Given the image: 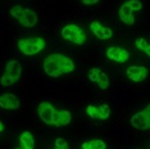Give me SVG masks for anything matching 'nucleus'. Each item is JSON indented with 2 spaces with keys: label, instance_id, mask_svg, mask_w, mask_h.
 <instances>
[{
  "label": "nucleus",
  "instance_id": "2",
  "mask_svg": "<svg viewBox=\"0 0 150 149\" xmlns=\"http://www.w3.org/2000/svg\"><path fill=\"white\" fill-rule=\"evenodd\" d=\"M9 14L11 17L16 19L21 26L26 27V28H32L37 25L39 18H37V13L31 8H26L23 5H13L9 9Z\"/></svg>",
  "mask_w": 150,
  "mask_h": 149
},
{
  "label": "nucleus",
  "instance_id": "12",
  "mask_svg": "<svg viewBox=\"0 0 150 149\" xmlns=\"http://www.w3.org/2000/svg\"><path fill=\"white\" fill-rule=\"evenodd\" d=\"M90 31L94 33L95 37H98L99 40H109L113 37V31L110 27L103 26L100 22L94 21L90 23Z\"/></svg>",
  "mask_w": 150,
  "mask_h": 149
},
{
  "label": "nucleus",
  "instance_id": "8",
  "mask_svg": "<svg viewBox=\"0 0 150 149\" xmlns=\"http://www.w3.org/2000/svg\"><path fill=\"white\" fill-rule=\"evenodd\" d=\"M88 80L94 84H98L99 89L101 90H108L109 86H110L109 76L101 68H98V67L90 68V71H88Z\"/></svg>",
  "mask_w": 150,
  "mask_h": 149
},
{
  "label": "nucleus",
  "instance_id": "5",
  "mask_svg": "<svg viewBox=\"0 0 150 149\" xmlns=\"http://www.w3.org/2000/svg\"><path fill=\"white\" fill-rule=\"evenodd\" d=\"M142 9L141 0H127L119 6L118 17L121 22L126 26L135 25V12H140Z\"/></svg>",
  "mask_w": 150,
  "mask_h": 149
},
{
  "label": "nucleus",
  "instance_id": "10",
  "mask_svg": "<svg viewBox=\"0 0 150 149\" xmlns=\"http://www.w3.org/2000/svg\"><path fill=\"white\" fill-rule=\"evenodd\" d=\"M110 107L108 104H100L96 106H87L86 107V114L91 120H108L110 117Z\"/></svg>",
  "mask_w": 150,
  "mask_h": 149
},
{
  "label": "nucleus",
  "instance_id": "17",
  "mask_svg": "<svg viewBox=\"0 0 150 149\" xmlns=\"http://www.w3.org/2000/svg\"><path fill=\"white\" fill-rule=\"evenodd\" d=\"M81 149H107V143L101 139H88L81 144Z\"/></svg>",
  "mask_w": 150,
  "mask_h": 149
},
{
  "label": "nucleus",
  "instance_id": "6",
  "mask_svg": "<svg viewBox=\"0 0 150 149\" xmlns=\"http://www.w3.org/2000/svg\"><path fill=\"white\" fill-rule=\"evenodd\" d=\"M60 36L63 37L66 41H69L74 45H83L87 40V36L85 33L83 28L74 23H68L62 28Z\"/></svg>",
  "mask_w": 150,
  "mask_h": 149
},
{
  "label": "nucleus",
  "instance_id": "21",
  "mask_svg": "<svg viewBox=\"0 0 150 149\" xmlns=\"http://www.w3.org/2000/svg\"><path fill=\"white\" fill-rule=\"evenodd\" d=\"M142 111H144V113L146 114V117H148V120H149V122H150V103H149L148 106H146Z\"/></svg>",
  "mask_w": 150,
  "mask_h": 149
},
{
  "label": "nucleus",
  "instance_id": "20",
  "mask_svg": "<svg viewBox=\"0 0 150 149\" xmlns=\"http://www.w3.org/2000/svg\"><path fill=\"white\" fill-rule=\"evenodd\" d=\"M99 1H100V0H81V3H82L83 5H93V4H96Z\"/></svg>",
  "mask_w": 150,
  "mask_h": 149
},
{
  "label": "nucleus",
  "instance_id": "11",
  "mask_svg": "<svg viewBox=\"0 0 150 149\" xmlns=\"http://www.w3.org/2000/svg\"><path fill=\"white\" fill-rule=\"evenodd\" d=\"M149 71L145 66H129L126 70V76L132 82H142L144 80H146Z\"/></svg>",
  "mask_w": 150,
  "mask_h": 149
},
{
  "label": "nucleus",
  "instance_id": "14",
  "mask_svg": "<svg viewBox=\"0 0 150 149\" xmlns=\"http://www.w3.org/2000/svg\"><path fill=\"white\" fill-rule=\"evenodd\" d=\"M129 122H131V126L135 130H139V131L150 130V122H149L148 117H146V114L144 113V111H140L137 113H135L131 117Z\"/></svg>",
  "mask_w": 150,
  "mask_h": 149
},
{
  "label": "nucleus",
  "instance_id": "3",
  "mask_svg": "<svg viewBox=\"0 0 150 149\" xmlns=\"http://www.w3.org/2000/svg\"><path fill=\"white\" fill-rule=\"evenodd\" d=\"M19 52L26 57H33L41 53L46 46V40L41 36H27L17 41Z\"/></svg>",
  "mask_w": 150,
  "mask_h": 149
},
{
  "label": "nucleus",
  "instance_id": "7",
  "mask_svg": "<svg viewBox=\"0 0 150 149\" xmlns=\"http://www.w3.org/2000/svg\"><path fill=\"white\" fill-rule=\"evenodd\" d=\"M57 111L49 101H41L37 104V114L40 116L41 121L46 125H54V120L57 116Z\"/></svg>",
  "mask_w": 150,
  "mask_h": 149
},
{
  "label": "nucleus",
  "instance_id": "22",
  "mask_svg": "<svg viewBox=\"0 0 150 149\" xmlns=\"http://www.w3.org/2000/svg\"><path fill=\"white\" fill-rule=\"evenodd\" d=\"M3 131H4V123H3L1 121H0V134H1Z\"/></svg>",
  "mask_w": 150,
  "mask_h": 149
},
{
  "label": "nucleus",
  "instance_id": "19",
  "mask_svg": "<svg viewBox=\"0 0 150 149\" xmlns=\"http://www.w3.org/2000/svg\"><path fill=\"white\" fill-rule=\"evenodd\" d=\"M53 149H69V145H68V141L64 138H58L54 140Z\"/></svg>",
  "mask_w": 150,
  "mask_h": 149
},
{
  "label": "nucleus",
  "instance_id": "16",
  "mask_svg": "<svg viewBox=\"0 0 150 149\" xmlns=\"http://www.w3.org/2000/svg\"><path fill=\"white\" fill-rule=\"evenodd\" d=\"M19 147L22 149H35V138L30 131H23L19 135Z\"/></svg>",
  "mask_w": 150,
  "mask_h": 149
},
{
  "label": "nucleus",
  "instance_id": "23",
  "mask_svg": "<svg viewBox=\"0 0 150 149\" xmlns=\"http://www.w3.org/2000/svg\"><path fill=\"white\" fill-rule=\"evenodd\" d=\"M16 149H22V148H21V147H18V148H16Z\"/></svg>",
  "mask_w": 150,
  "mask_h": 149
},
{
  "label": "nucleus",
  "instance_id": "15",
  "mask_svg": "<svg viewBox=\"0 0 150 149\" xmlns=\"http://www.w3.org/2000/svg\"><path fill=\"white\" fill-rule=\"evenodd\" d=\"M72 122V113L68 109H58L57 116H55V121H54L53 126L57 127H62V126H67Z\"/></svg>",
  "mask_w": 150,
  "mask_h": 149
},
{
  "label": "nucleus",
  "instance_id": "13",
  "mask_svg": "<svg viewBox=\"0 0 150 149\" xmlns=\"http://www.w3.org/2000/svg\"><path fill=\"white\" fill-rule=\"evenodd\" d=\"M21 107L19 98L12 93H4L0 95V108L6 111H16Z\"/></svg>",
  "mask_w": 150,
  "mask_h": 149
},
{
  "label": "nucleus",
  "instance_id": "18",
  "mask_svg": "<svg viewBox=\"0 0 150 149\" xmlns=\"http://www.w3.org/2000/svg\"><path fill=\"white\" fill-rule=\"evenodd\" d=\"M135 45L140 52H142L148 58H150V44L145 37H137L135 40Z\"/></svg>",
  "mask_w": 150,
  "mask_h": 149
},
{
  "label": "nucleus",
  "instance_id": "9",
  "mask_svg": "<svg viewBox=\"0 0 150 149\" xmlns=\"http://www.w3.org/2000/svg\"><path fill=\"white\" fill-rule=\"evenodd\" d=\"M105 57L109 60H113L117 63H126L129 60V53L127 49L122 48V46L112 45L105 50Z\"/></svg>",
  "mask_w": 150,
  "mask_h": 149
},
{
  "label": "nucleus",
  "instance_id": "1",
  "mask_svg": "<svg viewBox=\"0 0 150 149\" xmlns=\"http://www.w3.org/2000/svg\"><path fill=\"white\" fill-rule=\"evenodd\" d=\"M74 68H76V64L73 59L60 52H53L47 54L42 60L44 72L53 79H58L62 74L72 73Z\"/></svg>",
  "mask_w": 150,
  "mask_h": 149
},
{
  "label": "nucleus",
  "instance_id": "4",
  "mask_svg": "<svg viewBox=\"0 0 150 149\" xmlns=\"http://www.w3.org/2000/svg\"><path fill=\"white\" fill-rule=\"evenodd\" d=\"M22 76V66L17 59H11L5 64L4 72L0 77V85L3 87L12 86L17 81H19Z\"/></svg>",
  "mask_w": 150,
  "mask_h": 149
}]
</instances>
